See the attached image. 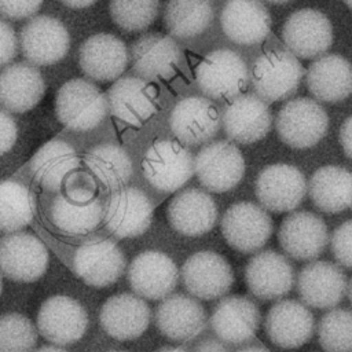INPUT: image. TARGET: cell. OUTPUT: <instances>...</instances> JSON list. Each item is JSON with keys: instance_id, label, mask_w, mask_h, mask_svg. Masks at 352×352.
Here are the masks:
<instances>
[{"instance_id": "cell-1", "label": "cell", "mask_w": 352, "mask_h": 352, "mask_svg": "<svg viewBox=\"0 0 352 352\" xmlns=\"http://www.w3.org/2000/svg\"><path fill=\"white\" fill-rule=\"evenodd\" d=\"M55 113L60 124L77 132L96 128L107 116V98L85 78L66 81L56 92Z\"/></svg>"}, {"instance_id": "cell-2", "label": "cell", "mask_w": 352, "mask_h": 352, "mask_svg": "<svg viewBox=\"0 0 352 352\" xmlns=\"http://www.w3.org/2000/svg\"><path fill=\"white\" fill-rule=\"evenodd\" d=\"M195 81L201 92L209 99H234L246 89L249 69L238 52L220 48L209 52L198 63Z\"/></svg>"}, {"instance_id": "cell-3", "label": "cell", "mask_w": 352, "mask_h": 352, "mask_svg": "<svg viewBox=\"0 0 352 352\" xmlns=\"http://www.w3.org/2000/svg\"><path fill=\"white\" fill-rule=\"evenodd\" d=\"M304 67L290 51L263 52L252 66L250 82L256 95L265 103L292 96L300 87Z\"/></svg>"}, {"instance_id": "cell-4", "label": "cell", "mask_w": 352, "mask_h": 352, "mask_svg": "<svg viewBox=\"0 0 352 352\" xmlns=\"http://www.w3.org/2000/svg\"><path fill=\"white\" fill-rule=\"evenodd\" d=\"M142 169L154 188L162 192H173L182 188L194 175V158L191 151L180 142L157 140L147 148Z\"/></svg>"}, {"instance_id": "cell-5", "label": "cell", "mask_w": 352, "mask_h": 352, "mask_svg": "<svg viewBox=\"0 0 352 352\" xmlns=\"http://www.w3.org/2000/svg\"><path fill=\"white\" fill-rule=\"evenodd\" d=\"M275 126L283 143L293 148H308L326 135L329 117L318 102L301 96L287 100L280 107Z\"/></svg>"}, {"instance_id": "cell-6", "label": "cell", "mask_w": 352, "mask_h": 352, "mask_svg": "<svg viewBox=\"0 0 352 352\" xmlns=\"http://www.w3.org/2000/svg\"><path fill=\"white\" fill-rule=\"evenodd\" d=\"M194 173L208 191L226 192L242 180L245 160L234 143L228 140L210 142L195 155Z\"/></svg>"}, {"instance_id": "cell-7", "label": "cell", "mask_w": 352, "mask_h": 352, "mask_svg": "<svg viewBox=\"0 0 352 352\" xmlns=\"http://www.w3.org/2000/svg\"><path fill=\"white\" fill-rule=\"evenodd\" d=\"M18 41L22 55L29 63L50 66L67 54L70 34L58 18L36 15L22 26Z\"/></svg>"}, {"instance_id": "cell-8", "label": "cell", "mask_w": 352, "mask_h": 352, "mask_svg": "<svg viewBox=\"0 0 352 352\" xmlns=\"http://www.w3.org/2000/svg\"><path fill=\"white\" fill-rule=\"evenodd\" d=\"M221 232L232 249L253 253L270 239L272 219L263 206L253 202H236L224 212Z\"/></svg>"}, {"instance_id": "cell-9", "label": "cell", "mask_w": 352, "mask_h": 352, "mask_svg": "<svg viewBox=\"0 0 352 352\" xmlns=\"http://www.w3.org/2000/svg\"><path fill=\"white\" fill-rule=\"evenodd\" d=\"M48 250L34 235L11 232L0 239V272L14 282H34L44 275Z\"/></svg>"}, {"instance_id": "cell-10", "label": "cell", "mask_w": 352, "mask_h": 352, "mask_svg": "<svg viewBox=\"0 0 352 352\" xmlns=\"http://www.w3.org/2000/svg\"><path fill=\"white\" fill-rule=\"evenodd\" d=\"M304 173L289 164H274L264 168L256 180V197L260 205L271 212L294 210L307 194Z\"/></svg>"}, {"instance_id": "cell-11", "label": "cell", "mask_w": 352, "mask_h": 352, "mask_svg": "<svg viewBox=\"0 0 352 352\" xmlns=\"http://www.w3.org/2000/svg\"><path fill=\"white\" fill-rule=\"evenodd\" d=\"M182 280L192 297L214 300L228 293L234 283V272L221 254L201 250L191 254L182 265Z\"/></svg>"}, {"instance_id": "cell-12", "label": "cell", "mask_w": 352, "mask_h": 352, "mask_svg": "<svg viewBox=\"0 0 352 352\" xmlns=\"http://www.w3.org/2000/svg\"><path fill=\"white\" fill-rule=\"evenodd\" d=\"M282 40L293 55L311 59L324 54L333 44L329 18L314 8H301L289 15L282 28Z\"/></svg>"}, {"instance_id": "cell-13", "label": "cell", "mask_w": 352, "mask_h": 352, "mask_svg": "<svg viewBox=\"0 0 352 352\" xmlns=\"http://www.w3.org/2000/svg\"><path fill=\"white\" fill-rule=\"evenodd\" d=\"M220 114L209 98L186 96L170 111L169 126L184 146H199L212 140L220 128Z\"/></svg>"}, {"instance_id": "cell-14", "label": "cell", "mask_w": 352, "mask_h": 352, "mask_svg": "<svg viewBox=\"0 0 352 352\" xmlns=\"http://www.w3.org/2000/svg\"><path fill=\"white\" fill-rule=\"evenodd\" d=\"M37 330L50 342L69 345L77 342L88 326L85 308L67 296L47 298L37 312Z\"/></svg>"}, {"instance_id": "cell-15", "label": "cell", "mask_w": 352, "mask_h": 352, "mask_svg": "<svg viewBox=\"0 0 352 352\" xmlns=\"http://www.w3.org/2000/svg\"><path fill=\"white\" fill-rule=\"evenodd\" d=\"M154 206L148 195L136 187L111 192L104 209V224L117 238H135L151 226Z\"/></svg>"}, {"instance_id": "cell-16", "label": "cell", "mask_w": 352, "mask_h": 352, "mask_svg": "<svg viewBox=\"0 0 352 352\" xmlns=\"http://www.w3.org/2000/svg\"><path fill=\"white\" fill-rule=\"evenodd\" d=\"M126 276L135 294L147 300H164L176 287L179 270L168 254L146 250L131 261Z\"/></svg>"}, {"instance_id": "cell-17", "label": "cell", "mask_w": 352, "mask_h": 352, "mask_svg": "<svg viewBox=\"0 0 352 352\" xmlns=\"http://www.w3.org/2000/svg\"><path fill=\"white\" fill-rule=\"evenodd\" d=\"M78 63L82 73L94 81H116L129 63V51L117 36L95 33L80 45Z\"/></svg>"}, {"instance_id": "cell-18", "label": "cell", "mask_w": 352, "mask_h": 352, "mask_svg": "<svg viewBox=\"0 0 352 352\" xmlns=\"http://www.w3.org/2000/svg\"><path fill=\"white\" fill-rule=\"evenodd\" d=\"M125 268L122 250L111 239H95L77 248L73 270L87 285L107 287L117 282Z\"/></svg>"}, {"instance_id": "cell-19", "label": "cell", "mask_w": 352, "mask_h": 352, "mask_svg": "<svg viewBox=\"0 0 352 352\" xmlns=\"http://www.w3.org/2000/svg\"><path fill=\"white\" fill-rule=\"evenodd\" d=\"M180 59L182 51L177 43L170 36L157 32L142 34L129 48L132 70L146 81L175 76Z\"/></svg>"}, {"instance_id": "cell-20", "label": "cell", "mask_w": 352, "mask_h": 352, "mask_svg": "<svg viewBox=\"0 0 352 352\" xmlns=\"http://www.w3.org/2000/svg\"><path fill=\"white\" fill-rule=\"evenodd\" d=\"M283 252L294 260H314L326 248L329 231L324 221L312 212H293L283 219L278 231Z\"/></svg>"}, {"instance_id": "cell-21", "label": "cell", "mask_w": 352, "mask_h": 352, "mask_svg": "<svg viewBox=\"0 0 352 352\" xmlns=\"http://www.w3.org/2000/svg\"><path fill=\"white\" fill-rule=\"evenodd\" d=\"M155 326L170 341L197 338L206 327V311L194 297L176 293L165 297L155 309Z\"/></svg>"}, {"instance_id": "cell-22", "label": "cell", "mask_w": 352, "mask_h": 352, "mask_svg": "<svg viewBox=\"0 0 352 352\" xmlns=\"http://www.w3.org/2000/svg\"><path fill=\"white\" fill-rule=\"evenodd\" d=\"M221 122L230 140L250 144L270 132L272 116L268 104L257 95L241 94L227 104Z\"/></svg>"}, {"instance_id": "cell-23", "label": "cell", "mask_w": 352, "mask_h": 352, "mask_svg": "<svg viewBox=\"0 0 352 352\" xmlns=\"http://www.w3.org/2000/svg\"><path fill=\"white\" fill-rule=\"evenodd\" d=\"M109 113L122 122L140 126L157 111V91L144 78L126 76L106 92Z\"/></svg>"}, {"instance_id": "cell-24", "label": "cell", "mask_w": 352, "mask_h": 352, "mask_svg": "<svg viewBox=\"0 0 352 352\" xmlns=\"http://www.w3.org/2000/svg\"><path fill=\"white\" fill-rule=\"evenodd\" d=\"M245 280L250 293L257 298L279 300L292 290L294 271L285 256L264 250L248 261Z\"/></svg>"}, {"instance_id": "cell-25", "label": "cell", "mask_w": 352, "mask_h": 352, "mask_svg": "<svg viewBox=\"0 0 352 352\" xmlns=\"http://www.w3.org/2000/svg\"><path fill=\"white\" fill-rule=\"evenodd\" d=\"M265 331L270 340L286 349L307 344L314 333L315 320L308 307L296 300H279L265 316Z\"/></svg>"}, {"instance_id": "cell-26", "label": "cell", "mask_w": 352, "mask_h": 352, "mask_svg": "<svg viewBox=\"0 0 352 352\" xmlns=\"http://www.w3.org/2000/svg\"><path fill=\"white\" fill-rule=\"evenodd\" d=\"M151 311L138 294L120 293L106 300L99 314L102 329L118 341L140 337L148 327Z\"/></svg>"}, {"instance_id": "cell-27", "label": "cell", "mask_w": 352, "mask_h": 352, "mask_svg": "<svg viewBox=\"0 0 352 352\" xmlns=\"http://www.w3.org/2000/svg\"><path fill=\"white\" fill-rule=\"evenodd\" d=\"M297 292L307 307L329 309L341 302L346 293V278L333 263L312 261L297 276Z\"/></svg>"}, {"instance_id": "cell-28", "label": "cell", "mask_w": 352, "mask_h": 352, "mask_svg": "<svg viewBox=\"0 0 352 352\" xmlns=\"http://www.w3.org/2000/svg\"><path fill=\"white\" fill-rule=\"evenodd\" d=\"M220 25L224 34L235 44L254 45L271 30V15L260 0H227Z\"/></svg>"}, {"instance_id": "cell-29", "label": "cell", "mask_w": 352, "mask_h": 352, "mask_svg": "<svg viewBox=\"0 0 352 352\" xmlns=\"http://www.w3.org/2000/svg\"><path fill=\"white\" fill-rule=\"evenodd\" d=\"M166 216L170 226L187 236L209 232L217 221L214 199L201 188H186L169 202Z\"/></svg>"}, {"instance_id": "cell-30", "label": "cell", "mask_w": 352, "mask_h": 352, "mask_svg": "<svg viewBox=\"0 0 352 352\" xmlns=\"http://www.w3.org/2000/svg\"><path fill=\"white\" fill-rule=\"evenodd\" d=\"M45 82L29 62L7 65L0 72V106L10 113H26L43 99Z\"/></svg>"}, {"instance_id": "cell-31", "label": "cell", "mask_w": 352, "mask_h": 352, "mask_svg": "<svg viewBox=\"0 0 352 352\" xmlns=\"http://www.w3.org/2000/svg\"><path fill=\"white\" fill-rule=\"evenodd\" d=\"M260 324L257 305L245 296H228L219 301L210 315V326L220 341L243 344L252 340Z\"/></svg>"}, {"instance_id": "cell-32", "label": "cell", "mask_w": 352, "mask_h": 352, "mask_svg": "<svg viewBox=\"0 0 352 352\" xmlns=\"http://www.w3.org/2000/svg\"><path fill=\"white\" fill-rule=\"evenodd\" d=\"M81 160L65 140L52 139L44 143L30 158L29 170L33 179L50 192H60L66 177L80 169Z\"/></svg>"}, {"instance_id": "cell-33", "label": "cell", "mask_w": 352, "mask_h": 352, "mask_svg": "<svg viewBox=\"0 0 352 352\" xmlns=\"http://www.w3.org/2000/svg\"><path fill=\"white\" fill-rule=\"evenodd\" d=\"M305 82L312 96L322 102L344 100L352 94V63L337 54L319 56L309 65Z\"/></svg>"}, {"instance_id": "cell-34", "label": "cell", "mask_w": 352, "mask_h": 352, "mask_svg": "<svg viewBox=\"0 0 352 352\" xmlns=\"http://www.w3.org/2000/svg\"><path fill=\"white\" fill-rule=\"evenodd\" d=\"M308 191L319 210L342 212L352 205V172L336 165L322 166L311 176Z\"/></svg>"}, {"instance_id": "cell-35", "label": "cell", "mask_w": 352, "mask_h": 352, "mask_svg": "<svg viewBox=\"0 0 352 352\" xmlns=\"http://www.w3.org/2000/svg\"><path fill=\"white\" fill-rule=\"evenodd\" d=\"M50 216L52 224L66 235H85L102 223L104 208L95 197L89 201H77L58 192L51 204Z\"/></svg>"}, {"instance_id": "cell-36", "label": "cell", "mask_w": 352, "mask_h": 352, "mask_svg": "<svg viewBox=\"0 0 352 352\" xmlns=\"http://www.w3.org/2000/svg\"><path fill=\"white\" fill-rule=\"evenodd\" d=\"M84 162L104 191H117L129 182L133 166L129 154L117 144L102 143L91 147Z\"/></svg>"}, {"instance_id": "cell-37", "label": "cell", "mask_w": 352, "mask_h": 352, "mask_svg": "<svg viewBox=\"0 0 352 352\" xmlns=\"http://www.w3.org/2000/svg\"><path fill=\"white\" fill-rule=\"evenodd\" d=\"M213 16L210 0H166L162 21L170 37L190 40L202 34Z\"/></svg>"}, {"instance_id": "cell-38", "label": "cell", "mask_w": 352, "mask_h": 352, "mask_svg": "<svg viewBox=\"0 0 352 352\" xmlns=\"http://www.w3.org/2000/svg\"><path fill=\"white\" fill-rule=\"evenodd\" d=\"M34 216V199L23 184L14 180L0 182V231L16 232Z\"/></svg>"}, {"instance_id": "cell-39", "label": "cell", "mask_w": 352, "mask_h": 352, "mask_svg": "<svg viewBox=\"0 0 352 352\" xmlns=\"http://www.w3.org/2000/svg\"><path fill=\"white\" fill-rule=\"evenodd\" d=\"M113 22L125 32H142L158 16L160 0H110Z\"/></svg>"}, {"instance_id": "cell-40", "label": "cell", "mask_w": 352, "mask_h": 352, "mask_svg": "<svg viewBox=\"0 0 352 352\" xmlns=\"http://www.w3.org/2000/svg\"><path fill=\"white\" fill-rule=\"evenodd\" d=\"M318 338L326 352H352V311L331 309L318 324Z\"/></svg>"}, {"instance_id": "cell-41", "label": "cell", "mask_w": 352, "mask_h": 352, "mask_svg": "<svg viewBox=\"0 0 352 352\" xmlns=\"http://www.w3.org/2000/svg\"><path fill=\"white\" fill-rule=\"evenodd\" d=\"M37 331L33 322L22 314L0 315V352H33Z\"/></svg>"}, {"instance_id": "cell-42", "label": "cell", "mask_w": 352, "mask_h": 352, "mask_svg": "<svg viewBox=\"0 0 352 352\" xmlns=\"http://www.w3.org/2000/svg\"><path fill=\"white\" fill-rule=\"evenodd\" d=\"M62 192L72 199L89 201L96 197V183L89 173L76 169L66 177Z\"/></svg>"}, {"instance_id": "cell-43", "label": "cell", "mask_w": 352, "mask_h": 352, "mask_svg": "<svg viewBox=\"0 0 352 352\" xmlns=\"http://www.w3.org/2000/svg\"><path fill=\"white\" fill-rule=\"evenodd\" d=\"M330 246L338 264L352 268V220L340 224L334 230Z\"/></svg>"}, {"instance_id": "cell-44", "label": "cell", "mask_w": 352, "mask_h": 352, "mask_svg": "<svg viewBox=\"0 0 352 352\" xmlns=\"http://www.w3.org/2000/svg\"><path fill=\"white\" fill-rule=\"evenodd\" d=\"M41 4L43 0H0V15L14 21L32 18Z\"/></svg>"}, {"instance_id": "cell-45", "label": "cell", "mask_w": 352, "mask_h": 352, "mask_svg": "<svg viewBox=\"0 0 352 352\" xmlns=\"http://www.w3.org/2000/svg\"><path fill=\"white\" fill-rule=\"evenodd\" d=\"M18 44L14 28L0 18V67H6L15 58Z\"/></svg>"}, {"instance_id": "cell-46", "label": "cell", "mask_w": 352, "mask_h": 352, "mask_svg": "<svg viewBox=\"0 0 352 352\" xmlns=\"http://www.w3.org/2000/svg\"><path fill=\"white\" fill-rule=\"evenodd\" d=\"M18 138V126L8 111L0 110V155L12 148Z\"/></svg>"}, {"instance_id": "cell-47", "label": "cell", "mask_w": 352, "mask_h": 352, "mask_svg": "<svg viewBox=\"0 0 352 352\" xmlns=\"http://www.w3.org/2000/svg\"><path fill=\"white\" fill-rule=\"evenodd\" d=\"M340 143L346 157L352 160V116H349L340 128Z\"/></svg>"}, {"instance_id": "cell-48", "label": "cell", "mask_w": 352, "mask_h": 352, "mask_svg": "<svg viewBox=\"0 0 352 352\" xmlns=\"http://www.w3.org/2000/svg\"><path fill=\"white\" fill-rule=\"evenodd\" d=\"M194 352H228V349L223 345L221 341H217L214 338H206L195 345Z\"/></svg>"}, {"instance_id": "cell-49", "label": "cell", "mask_w": 352, "mask_h": 352, "mask_svg": "<svg viewBox=\"0 0 352 352\" xmlns=\"http://www.w3.org/2000/svg\"><path fill=\"white\" fill-rule=\"evenodd\" d=\"M59 1L70 8H85L92 6L96 0H59Z\"/></svg>"}, {"instance_id": "cell-50", "label": "cell", "mask_w": 352, "mask_h": 352, "mask_svg": "<svg viewBox=\"0 0 352 352\" xmlns=\"http://www.w3.org/2000/svg\"><path fill=\"white\" fill-rule=\"evenodd\" d=\"M33 352H67L59 346H55V345H44V346H40L38 349L33 351Z\"/></svg>"}, {"instance_id": "cell-51", "label": "cell", "mask_w": 352, "mask_h": 352, "mask_svg": "<svg viewBox=\"0 0 352 352\" xmlns=\"http://www.w3.org/2000/svg\"><path fill=\"white\" fill-rule=\"evenodd\" d=\"M155 352H188V351L184 348H180V346H162V348L157 349Z\"/></svg>"}, {"instance_id": "cell-52", "label": "cell", "mask_w": 352, "mask_h": 352, "mask_svg": "<svg viewBox=\"0 0 352 352\" xmlns=\"http://www.w3.org/2000/svg\"><path fill=\"white\" fill-rule=\"evenodd\" d=\"M238 352H270V351L265 349V348H261V346H248V348H243Z\"/></svg>"}, {"instance_id": "cell-53", "label": "cell", "mask_w": 352, "mask_h": 352, "mask_svg": "<svg viewBox=\"0 0 352 352\" xmlns=\"http://www.w3.org/2000/svg\"><path fill=\"white\" fill-rule=\"evenodd\" d=\"M264 1L271 3V4H285V3H287V1H290V0H264Z\"/></svg>"}, {"instance_id": "cell-54", "label": "cell", "mask_w": 352, "mask_h": 352, "mask_svg": "<svg viewBox=\"0 0 352 352\" xmlns=\"http://www.w3.org/2000/svg\"><path fill=\"white\" fill-rule=\"evenodd\" d=\"M348 296H349V300H351V304H352V280H351V285H349V290H348Z\"/></svg>"}, {"instance_id": "cell-55", "label": "cell", "mask_w": 352, "mask_h": 352, "mask_svg": "<svg viewBox=\"0 0 352 352\" xmlns=\"http://www.w3.org/2000/svg\"><path fill=\"white\" fill-rule=\"evenodd\" d=\"M344 3H345V4L352 10V0H344Z\"/></svg>"}, {"instance_id": "cell-56", "label": "cell", "mask_w": 352, "mask_h": 352, "mask_svg": "<svg viewBox=\"0 0 352 352\" xmlns=\"http://www.w3.org/2000/svg\"><path fill=\"white\" fill-rule=\"evenodd\" d=\"M1 289H3V283H1V276H0V294H1Z\"/></svg>"}, {"instance_id": "cell-57", "label": "cell", "mask_w": 352, "mask_h": 352, "mask_svg": "<svg viewBox=\"0 0 352 352\" xmlns=\"http://www.w3.org/2000/svg\"><path fill=\"white\" fill-rule=\"evenodd\" d=\"M111 352H125V351H111Z\"/></svg>"}]
</instances>
